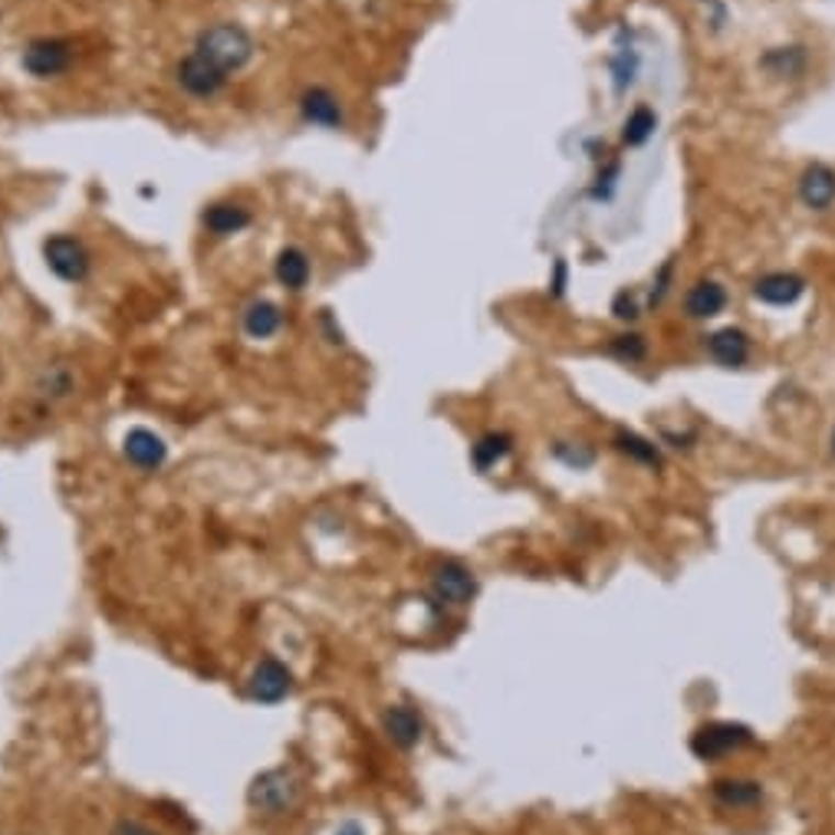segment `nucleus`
I'll return each instance as SVG.
<instances>
[{"label":"nucleus","instance_id":"obj_1","mask_svg":"<svg viewBox=\"0 0 835 835\" xmlns=\"http://www.w3.org/2000/svg\"><path fill=\"white\" fill-rule=\"evenodd\" d=\"M201 59H207L217 72H224L227 79L240 69L250 66L253 53H257V40L253 33L244 26V23H234V20H217L211 26H204L198 36H194V46H191Z\"/></svg>","mask_w":835,"mask_h":835},{"label":"nucleus","instance_id":"obj_2","mask_svg":"<svg viewBox=\"0 0 835 835\" xmlns=\"http://www.w3.org/2000/svg\"><path fill=\"white\" fill-rule=\"evenodd\" d=\"M296 800H300V780L286 767L263 770L247 787V806L260 816H283L296 806Z\"/></svg>","mask_w":835,"mask_h":835},{"label":"nucleus","instance_id":"obj_3","mask_svg":"<svg viewBox=\"0 0 835 835\" xmlns=\"http://www.w3.org/2000/svg\"><path fill=\"white\" fill-rule=\"evenodd\" d=\"M43 260H46V270H49L56 280L69 283V286L86 283L89 273H92V253H89V247H86L79 237H72V234H49V237L43 240Z\"/></svg>","mask_w":835,"mask_h":835},{"label":"nucleus","instance_id":"obj_4","mask_svg":"<svg viewBox=\"0 0 835 835\" xmlns=\"http://www.w3.org/2000/svg\"><path fill=\"white\" fill-rule=\"evenodd\" d=\"M72 59H76V49H72V40L66 36H36L20 53V66L33 79H59L63 72H69Z\"/></svg>","mask_w":835,"mask_h":835},{"label":"nucleus","instance_id":"obj_5","mask_svg":"<svg viewBox=\"0 0 835 835\" xmlns=\"http://www.w3.org/2000/svg\"><path fill=\"white\" fill-rule=\"evenodd\" d=\"M477 596V576L471 566L458 563V560H444L441 566H435L431 573V599L441 609H461L471 606Z\"/></svg>","mask_w":835,"mask_h":835},{"label":"nucleus","instance_id":"obj_6","mask_svg":"<svg viewBox=\"0 0 835 835\" xmlns=\"http://www.w3.org/2000/svg\"><path fill=\"white\" fill-rule=\"evenodd\" d=\"M296 112H300V122L309 128H323V132L346 128V105L329 86H319V82L306 86L296 99Z\"/></svg>","mask_w":835,"mask_h":835},{"label":"nucleus","instance_id":"obj_7","mask_svg":"<svg viewBox=\"0 0 835 835\" xmlns=\"http://www.w3.org/2000/svg\"><path fill=\"white\" fill-rule=\"evenodd\" d=\"M296 681H293V672L286 662L267 655L253 665L250 672V681H247V695L250 701L263 704V708H273V704H283L290 695H293Z\"/></svg>","mask_w":835,"mask_h":835},{"label":"nucleus","instance_id":"obj_8","mask_svg":"<svg viewBox=\"0 0 835 835\" xmlns=\"http://www.w3.org/2000/svg\"><path fill=\"white\" fill-rule=\"evenodd\" d=\"M810 290V280L797 270H767L751 283V296L770 309H790L797 306Z\"/></svg>","mask_w":835,"mask_h":835},{"label":"nucleus","instance_id":"obj_9","mask_svg":"<svg viewBox=\"0 0 835 835\" xmlns=\"http://www.w3.org/2000/svg\"><path fill=\"white\" fill-rule=\"evenodd\" d=\"M642 72V53L635 46V30L632 26H619L616 40H612V53H609V82H612V95L625 99L629 89L639 82Z\"/></svg>","mask_w":835,"mask_h":835},{"label":"nucleus","instance_id":"obj_10","mask_svg":"<svg viewBox=\"0 0 835 835\" xmlns=\"http://www.w3.org/2000/svg\"><path fill=\"white\" fill-rule=\"evenodd\" d=\"M174 82H178V89L184 92V95H191V99H214V95H221L224 92V86L230 82L224 72H217L207 59H201L194 49L191 53H184L181 59H178V66H174Z\"/></svg>","mask_w":835,"mask_h":835},{"label":"nucleus","instance_id":"obj_11","mask_svg":"<svg viewBox=\"0 0 835 835\" xmlns=\"http://www.w3.org/2000/svg\"><path fill=\"white\" fill-rule=\"evenodd\" d=\"M751 744H754V731L744 724H708L691 737V751L698 760H721Z\"/></svg>","mask_w":835,"mask_h":835},{"label":"nucleus","instance_id":"obj_12","mask_svg":"<svg viewBox=\"0 0 835 835\" xmlns=\"http://www.w3.org/2000/svg\"><path fill=\"white\" fill-rule=\"evenodd\" d=\"M797 198L810 214H830L835 207V168L830 161H810L797 178Z\"/></svg>","mask_w":835,"mask_h":835},{"label":"nucleus","instance_id":"obj_13","mask_svg":"<svg viewBox=\"0 0 835 835\" xmlns=\"http://www.w3.org/2000/svg\"><path fill=\"white\" fill-rule=\"evenodd\" d=\"M813 53L806 43H780V46H767L757 59L760 72H767L770 79L780 82H797L810 72Z\"/></svg>","mask_w":835,"mask_h":835},{"label":"nucleus","instance_id":"obj_14","mask_svg":"<svg viewBox=\"0 0 835 835\" xmlns=\"http://www.w3.org/2000/svg\"><path fill=\"white\" fill-rule=\"evenodd\" d=\"M704 349L721 369H744L754 356V339L741 326H721L704 336Z\"/></svg>","mask_w":835,"mask_h":835},{"label":"nucleus","instance_id":"obj_15","mask_svg":"<svg viewBox=\"0 0 835 835\" xmlns=\"http://www.w3.org/2000/svg\"><path fill=\"white\" fill-rule=\"evenodd\" d=\"M122 454L135 471L155 474L168 464V441L151 428H132L122 438Z\"/></svg>","mask_w":835,"mask_h":835},{"label":"nucleus","instance_id":"obj_16","mask_svg":"<svg viewBox=\"0 0 835 835\" xmlns=\"http://www.w3.org/2000/svg\"><path fill=\"white\" fill-rule=\"evenodd\" d=\"M727 303H731L727 286L714 277H701L685 293V316L695 323H708V319H718L727 309Z\"/></svg>","mask_w":835,"mask_h":835},{"label":"nucleus","instance_id":"obj_17","mask_svg":"<svg viewBox=\"0 0 835 835\" xmlns=\"http://www.w3.org/2000/svg\"><path fill=\"white\" fill-rule=\"evenodd\" d=\"M253 224V211L240 201H211L204 211H201V227L224 240V237H237L244 234L247 227Z\"/></svg>","mask_w":835,"mask_h":835},{"label":"nucleus","instance_id":"obj_18","mask_svg":"<svg viewBox=\"0 0 835 835\" xmlns=\"http://www.w3.org/2000/svg\"><path fill=\"white\" fill-rule=\"evenodd\" d=\"M382 731L398 751H415L425 741V718L411 704H392L382 714Z\"/></svg>","mask_w":835,"mask_h":835},{"label":"nucleus","instance_id":"obj_19","mask_svg":"<svg viewBox=\"0 0 835 835\" xmlns=\"http://www.w3.org/2000/svg\"><path fill=\"white\" fill-rule=\"evenodd\" d=\"M283 323H286L283 306L273 303V300H250L240 313V329L253 342H267V339L280 336Z\"/></svg>","mask_w":835,"mask_h":835},{"label":"nucleus","instance_id":"obj_20","mask_svg":"<svg viewBox=\"0 0 835 835\" xmlns=\"http://www.w3.org/2000/svg\"><path fill=\"white\" fill-rule=\"evenodd\" d=\"M273 280L286 290V293H303L313 280V260L303 247L290 244L277 253L273 260Z\"/></svg>","mask_w":835,"mask_h":835},{"label":"nucleus","instance_id":"obj_21","mask_svg":"<svg viewBox=\"0 0 835 835\" xmlns=\"http://www.w3.org/2000/svg\"><path fill=\"white\" fill-rule=\"evenodd\" d=\"M514 454V435L504 428L484 431L474 444H471V464L477 474H494L500 464H507Z\"/></svg>","mask_w":835,"mask_h":835},{"label":"nucleus","instance_id":"obj_22","mask_svg":"<svg viewBox=\"0 0 835 835\" xmlns=\"http://www.w3.org/2000/svg\"><path fill=\"white\" fill-rule=\"evenodd\" d=\"M76 392V372L66 365V362H49L36 372L33 379V395L43 402V405H56V402H66L69 395Z\"/></svg>","mask_w":835,"mask_h":835},{"label":"nucleus","instance_id":"obj_23","mask_svg":"<svg viewBox=\"0 0 835 835\" xmlns=\"http://www.w3.org/2000/svg\"><path fill=\"white\" fill-rule=\"evenodd\" d=\"M612 448H616L622 458H629L632 464H642V467H648V471H662V464H665L662 448H658L655 441H648L645 435L629 431V428H619V431L612 435Z\"/></svg>","mask_w":835,"mask_h":835},{"label":"nucleus","instance_id":"obj_24","mask_svg":"<svg viewBox=\"0 0 835 835\" xmlns=\"http://www.w3.org/2000/svg\"><path fill=\"white\" fill-rule=\"evenodd\" d=\"M714 800L727 810H751L764 800V783L757 780H741V777H727V780H718L714 787Z\"/></svg>","mask_w":835,"mask_h":835},{"label":"nucleus","instance_id":"obj_25","mask_svg":"<svg viewBox=\"0 0 835 835\" xmlns=\"http://www.w3.org/2000/svg\"><path fill=\"white\" fill-rule=\"evenodd\" d=\"M658 132V112L648 102H639L635 109H629V115L622 119V145L625 148H642L652 142V135Z\"/></svg>","mask_w":835,"mask_h":835},{"label":"nucleus","instance_id":"obj_26","mask_svg":"<svg viewBox=\"0 0 835 835\" xmlns=\"http://www.w3.org/2000/svg\"><path fill=\"white\" fill-rule=\"evenodd\" d=\"M606 352L622 365H642L648 359V339L635 329H625V332H616L606 342Z\"/></svg>","mask_w":835,"mask_h":835},{"label":"nucleus","instance_id":"obj_27","mask_svg":"<svg viewBox=\"0 0 835 835\" xmlns=\"http://www.w3.org/2000/svg\"><path fill=\"white\" fill-rule=\"evenodd\" d=\"M619 178H622V158H602V165H599V171H596V178H593L586 198L596 201V204L612 201L616 191H619Z\"/></svg>","mask_w":835,"mask_h":835},{"label":"nucleus","instance_id":"obj_28","mask_svg":"<svg viewBox=\"0 0 835 835\" xmlns=\"http://www.w3.org/2000/svg\"><path fill=\"white\" fill-rule=\"evenodd\" d=\"M553 458L560 464H566L569 471H586V467L596 464V451L589 444H583V441H556L553 444Z\"/></svg>","mask_w":835,"mask_h":835},{"label":"nucleus","instance_id":"obj_29","mask_svg":"<svg viewBox=\"0 0 835 835\" xmlns=\"http://www.w3.org/2000/svg\"><path fill=\"white\" fill-rule=\"evenodd\" d=\"M672 286H675V260H665V263L658 267V273H655V280H652V286H648V293H645V313H652V309L665 306V300H668Z\"/></svg>","mask_w":835,"mask_h":835},{"label":"nucleus","instance_id":"obj_30","mask_svg":"<svg viewBox=\"0 0 835 835\" xmlns=\"http://www.w3.org/2000/svg\"><path fill=\"white\" fill-rule=\"evenodd\" d=\"M642 313H645V293L625 286V290H619V293L612 296V316H616L619 323L632 326Z\"/></svg>","mask_w":835,"mask_h":835},{"label":"nucleus","instance_id":"obj_31","mask_svg":"<svg viewBox=\"0 0 835 835\" xmlns=\"http://www.w3.org/2000/svg\"><path fill=\"white\" fill-rule=\"evenodd\" d=\"M566 286H569V263H566L563 257H556L553 273H550V296H553V300H563V296H566Z\"/></svg>","mask_w":835,"mask_h":835},{"label":"nucleus","instance_id":"obj_32","mask_svg":"<svg viewBox=\"0 0 835 835\" xmlns=\"http://www.w3.org/2000/svg\"><path fill=\"white\" fill-rule=\"evenodd\" d=\"M109 835H161L158 830H151L148 823H142V820H128V816H122V820H115L112 823V830Z\"/></svg>","mask_w":835,"mask_h":835},{"label":"nucleus","instance_id":"obj_33","mask_svg":"<svg viewBox=\"0 0 835 835\" xmlns=\"http://www.w3.org/2000/svg\"><path fill=\"white\" fill-rule=\"evenodd\" d=\"M662 441L672 444V448H685V451H688V448L698 441V431H665Z\"/></svg>","mask_w":835,"mask_h":835},{"label":"nucleus","instance_id":"obj_34","mask_svg":"<svg viewBox=\"0 0 835 835\" xmlns=\"http://www.w3.org/2000/svg\"><path fill=\"white\" fill-rule=\"evenodd\" d=\"M701 3H704V10H708V23H711L714 30H721L724 20H727V7H724L721 0H701Z\"/></svg>","mask_w":835,"mask_h":835},{"label":"nucleus","instance_id":"obj_35","mask_svg":"<svg viewBox=\"0 0 835 835\" xmlns=\"http://www.w3.org/2000/svg\"><path fill=\"white\" fill-rule=\"evenodd\" d=\"M319 326L326 329V336H329V342H332V346H342V342H346V339H342V329L336 326V319H332V313H329V309H323Z\"/></svg>","mask_w":835,"mask_h":835},{"label":"nucleus","instance_id":"obj_36","mask_svg":"<svg viewBox=\"0 0 835 835\" xmlns=\"http://www.w3.org/2000/svg\"><path fill=\"white\" fill-rule=\"evenodd\" d=\"M332 835H365V826H362L359 820H342V823L332 830Z\"/></svg>","mask_w":835,"mask_h":835},{"label":"nucleus","instance_id":"obj_37","mask_svg":"<svg viewBox=\"0 0 835 835\" xmlns=\"http://www.w3.org/2000/svg\"><path fill=\"white\" fill-rule=\"evenodd\" d=\"M830 448H833V458H835V428H833V441H830Z\"/></svg>","mask_w":835,"mask_h":835}]
</instances>
